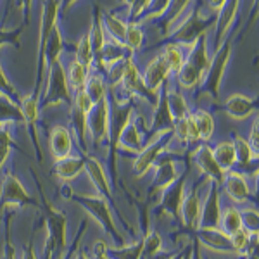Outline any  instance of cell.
Listing matches in <instances>:
<instances>
[{"label": "cell", "mask_w": 259, "mask_h": 259, "mask_svg": "<svg viewBox=\"0 0 259 259\" xmlns=\"http://www.w3.org/2000/svg\"><path fill=\"white\" fill-rule=\"evenodd\" d=\"M133 2H135V0H121V4H124V6H128V9L133 6Z\"/></svg>", "instance_id": "cell-63"}, {"label": "cell", "mask_w": 259, "mask_h": 259, "mask_svg": "<svg viewBox=\"0 0 259 259\" xmlns=\"http://www.w3.org/2000/svg\"><path fill=\"white\" fill-rule=\"evenodd\" d=\"M247 142H249L250 147H252L254 152L257 154V149H259V123H257V116H254L252 123H250Z\"/></svg>", "instance_id": "cell-54"}, {"label": "cell", "mask_w": 259, "mask_h": 259, "mask_svg": "<svg viewBox=\"0 0 259 259\" xmlns=\"http://www.w3.org/2000/svg\"><path fill=\"white\" fill-rule=\"evenodd\" d=\"M169 76H171V73H169L168 66H166L164 59L161 57V54H157V56L145 66L142 80H144V85L147 87L150 92H156L157 94V92L161 90V87L169 80Z\"/></svg>", "instance_id": "cell-26"}, {"label": "cell", "mask_w": 259, "mask_h": 259, "mask_svg": "<svg viewBox=\"0 0 259 259\" xmlns=\"http://www.w3.org/2000/svg\"><path fill=\"white\" fill-rule=\"evenodd\" d=\"M168 150H166L159 159H157L156 164H154L156 175H154L152 185H150V195H152V197L156 194L159 195L166 187L171 185V183L182 175L178 168V157L175 156V154H168Z\"/></svg>", "instance_id": "cell-13"}, {"label": "cell", "mask_w": 259, "mask_h": 259, "mask_svg": "<svg viewBox=\"0 0 259 259\" xmlns=\"http://www.w3.org/2000/svg\"><path fill=\"white\" fill-rule=\"evenodd\" d=\"M21 9H23V16H24V24H28L31 16V6H33V0H18Z\"/></svg>", "instance_id": "cell-56"}, {"label": "cell", "mask_w": 259, "mask_h": 259, "mask_svg": "<svg viewBox=\"0 0 259 259\" xmlns=\"http://www.w3.org/2000/svg\"><path fill=\"white\" fill-rule=\"evenodd\" d=\"M74 259H94V257L89 256V254H87L83 249H78V252H76V256H74Z\"/></svg>", "instance_id": "cell-61"}, {"label": "cell", "mask_w": 259, "mask_h": 259, "mask_svg": "<svg viewBox=\"0 0 259 259\" xmlns=\"http://www.w3.org/2000/svg\"><path fill=\"white\" fill-rule=\"evenodd\" d=\"M87 132L90 133L95 147L107 144L109 139V97L94 104L87 114Z\"/></svg>", "instance_id": "cell-12"}, {"label": "cell", "mask_w": 259, "mask_h": 259, "mask_svg": "<svg viewBox=\"0 0 259 259\" xmlns=\"http://www.w3.org/2000/svg\"><path fill=\"white\" fill-rule=\"evenodd\" d=\"M171 257H173V254L166 252V254H157V256H154V257H150V259H171Z\"/></svg>", "instance_id": "cell-62"}, {"label": "cell", "mask_w": 259, "mask_h": 259, "mask_svg": "<svg viewBox=\"0 0 259 259\" xmlns=\"http://www.w3.org/2000/svg\"><path fill=\"white\" fill-rule=\"evenodd\" d=\"M192 157H194L195 166H197L200 171V177H204L207 182H212L221 187V183H223V180H225V173L218 166V162L214 161V157H212V150L209 145H206V144L199 145L197 149H194Z\"/></svg>", "instance_id": "cell-18"}, {"label": "cell", "mask_w": 259, "mask_h": 259, "mask_svg": "<svg viewBox=\"0 0 259 259\" xmlns=\"http://www.w3.org/2000/svg\"><path fill=\"white\" fill-rule=\"evenodd\" d=\"M190 118L199 132L200 142H209L214 135V118L206 109H192Z\"/></svg>", "instance_id": "cell-39"}, {"label": "cell", "mask_w": 259, "mask_h": 259, "mask_svg": "<svg viewBox=\"0 0 259 259\" xmlns=\"http://www.w3.org/2000/svg\"><path fill=\"white\" fill-rule=\"evenodd\" d=\"M189 169L175 180L171 185L166 187L159 194V206L161 209L173 220H180V207H182L183 197H185V185Z\"/></svg>", "instance_id": "cell-14"}, {"label": "cell", "mask_w": 259, "mask_h": 259, "mask_svg": "<svg viewBox=\"0 0 259 259\" xmlns=\"http://www.w3.org/2000/svg\"><path fill=\"white\" fill-rule=\"evenodd\" d=\"M28 206H38L35 199L28 194L26 187L21 183L18 177L12 173H6L0 187V214L9 209H23Z\"/></svg>", "instance_id": "cell-9"}, {"label": "cell", "mask_w": 259, "mask_h": 259, "mask_svg": "<svg viewBox=\"0 0 259 259\" xmlns=\"http://www.w3.org/2000/svg\"><path fill=\"white\" fill-rule=\"evenodd\" d=\"M147 130L140 128V116H133L132 121L126 124V128L123 130L119 140H118V149L132 150V152L139 154L142 149L147 144Z\"/></svg>", "instance_id": "cell-22"}, {"label": "cell", "mask_w": 259, "mask_h": 259, "mask_svg": "<svg viewBox=\"0 0 259 259\" xmlns=\"http://www.w3.org/2000/svg\"><path fill=\"white\" fill-rule=\"evenodd\" d=\"M221 232H225L227 235H233L242 228V216L240 209L235 206H228L225 209H221L220 216V227Z\"/></svg>", "instance_id": "cell-43"}, {"label": "cell", "mask_w": 259, "mask_h": 259, "mask_svg": "<svg viewBox=\"0 0 259 259\" xmlns=\"http://www.w3.org/2000/svg\"><path fill=\"white\" fill-rule=\"evenodd\" d=\"M154 107H156V109H154L152 124L147 128L149 135L152 137V135H157V133H162V132H173L175 119L168 109V102H166V95H164V85L161 87L159 95H157V102Z\"/></svg>", "instance_id": "cell-28"}, {"label": "cell", "mask_w": 259, "mask_h": 259, "mask_svg": "<svg viewBox=\"0 0 259 259\" xmlns=\"http://www.w3.org/2000/svg\"><path fill=\"white\" fill-rule=\"evenodd\" d=\"M61 16V2L59 0H44V9H41V21H40V33H38V64H36V83L35 90H33V97L36 100L41 99V89H44L45 73H47V66L44 59V47L47 44L50 33L54 28H57Z\"/></svg>", "instance_id": "cell-5"}, {"label": "cell", "mask_w": 259, "mask_h": 259, "mask_svg": "<svg viewBox=\"0 0 259 259\" xmlns=\"http://www.w3.org/2000/svg\"><path fill=\"white\" fill-rule=\"evenodd\" d=\"M21 31H23V26L14 28V30H4V28L0 26V47H4V45H14V47L19 49Z\"/></svg>", "instance_id": "cell-52"}, {"label": "cell", "mask_w": 259, "mask_h": 259, "mask_svg": "<svg viewBox=\"0 0 259 259\" xmlns=\"http://www.w3.org/2000/svg\"><path fill=\"white\" fill-rule=\"evenodd\" d=\"M195 242L199 247H206L212 250V252H233L232 242H230V235L221 232L220 228H197L195 230Z\"/></svg>", "instance_id": "cell-20"}, {"label": "cell", "mask_w": 259, "mask_h": 259, "mask_svg": "<svg viewBox=\"0 0 259 259\" xmlns=\"http://www.w3.org/2000/svg\"><path fill=\"white\" fill-rule=\"evenodd\" d=\"M69 107H71V126H73V132L76 133V137H78L83 156H87L85 135H87V114H89V111L83 109L81 106H78L73 100H71Z\"/></svg>", "instance_id": "cell-37"}, {"label": "cell", "mask_w": 259, "mask_h": 259, "mask_svg": "<svg viewBox=\"0 0 259 259\" xmlns=\"http://www.w3.org/2000/svg\"><path fill=\"white\" fill-rule=\"evenodd\" d=\"M206 178H200V182L194 183L190 190H185V197H183L182 207H180V221L187 230H195L199 227L200 209H202V197H200L199 187Z\"/></svg>", "instance_id": "cell-16"}, {"label": "cell", "mask_w": 259, "mask_h": 259, "mask_svg": "<svg viewBox=\"0 0 259 259\" xmlns=\"http://www.w3.org/2000/svg\"><path fill=\"white\" fill-rule=\"evenodd\" d=\"M142 250H144V242L139 240L133 245H119V247H107L106 254L109 259H142Z\"/></svg>", "instance_id": "cell-44"}, {"label": "cell", "mask_w": 259, "mask_h": 259, "mask_svg": "<svg viewBox=\"0 0 259 259\" xmlns=\"http://www.w3.org/2000/svg\"><path fill=\"white\" fill-rule=\"evenodd\" d=\"M19 107L23 112L24 124L28 126V132L31 135L33 145H35V152L38 161H44V152H41V145L38 139V118H40V100H36L33 95H21L19 97Z\"/></svg>", "instance_id": "cell-15"}, {"label": "cell", "mask_w": 259, "mask_h": 259, "mask_svg": "<svg viewBox=\"0 0 259 259\" xmlns=\"http://www.w3.org/2000/svg\"><path fill=\"white\" fill-rule=\"evenodd\" d=\"M220 197H221L220 185L209 182V189H207L206 199H202V209H200L197 228H218L220 227V216H221V209H223Z\"/></svg>", "instance_id": "cell-17"}, {"label": "cell", "mask_w": 259, "mask_h": 259, "mask_svg": "<svg viewBox=\"0 0 259 259\" xmlns=\"http://www.w3.org/2000/svg\"><path fill=\"white\" fill-rule=\"evenodd\" d=\"M257 100L244 94H233L225 100V112L235 121H244L256 114Z\"/></svg>", "instance_id": "cell-27"}, {"label": "cell", "mask_w": 259, "mask_h": 259, "mask_svg": "<svg viewBox=\"0 0 259 259\" xmlns=\"http://www.w3.org/2000/svg\"><path fill=\"white\" fill-rule=\"evenodd\" d=\"M192 259H204L202 257V247H199L197 242L194 244V250H192Z\"/></svg>", "instance_id": "cell-60"}, {"label": "cell", "mask_w": 259, "mask_h": 259, "mask_svg": "<svg viewBox=\"0 0 259 259\" xmlns=\"http://www.w3.org/2000/svg\"><path fill=\"white\" fill-rule=\"evenodd\" d=\"M64 54V38H62V33L59 30V26L54 28V31L50 33L47 44L44 47V59H45V66L54 64L56 61H59Z\"/></svg>", "instance_id": "cell-41"}, {"label": "cell", "mask_w": 259, "mask_h": 259, "mask_svg": "<svg viewBox=\"0 0 259 259\" xmlns=\"http://www.w3.org/2000/svg\"><path fill=\"white\" fill-rule=\"evenodd\" d=\"M214 23H216V14L204 16L200 12L197 2H194L190 12L187 14V18L183 21H178L173 30L166 36H168L169 44H177L182 45V47L190 49L200 36L206 35L211 26H214Z\"/></svg>", "instance_id": "cell-3"}, {"label": "cell", "mask_w": 259, "mask_h": 259, "mask_svg": "<svg viewBox=\"0 0 259 259\" xmlns=\"http://www.w3.org/2000/svg\"><path fill=\"white\" fill-rule=\"evenodd\" d=\"M128 57H133L132 50H128L123 44H118V41L107 38L102 50H100L99 59L94 64V69L92 71H99V73H102L106 68L116 64V62H123L124 59H128Z\"/></svg>", "instance_id": "cell-25"}, {"label": "cell", "mask_w": 259, "mask_h": 259, "mask_svg": "<svg viewBox=\"0 0 259 259\" xmlns=\"http://www.w3.org/2000/svg\"><path fill=\"white\" fill-rule=\"evenodd\" d=\"M64 64V73H66V80H68L71 94H76L80 90H85L87 80H89V74L92 71H87L80 62L74 61V57H69L68 61H62Z\"/></svg>", "instance_id": "cell-31"}, {"label": "cell", "mask_w": 259, "mask_h": 259, "mask_svg": "<svg viewBox=\"0 0 259 259\" xmlns=\"http://www.w3.org/2000/svg\"><path fill=\"white\" fill-rule=\"evenodd\" d=\"M74 61L80 62L87 71L94 69V52H92L89 33H85L80 38V41L76 44V49H74Z\"/></svg>", "instance_id": "cell-45"}, {"label": "cell", "mask_w": 259, "mask_h": 259, "mask_svg": "<svg viewBox=\"0 0 259 259\" xmlns=\"http://www.w3.org/2000/svg\"><path fill=\"white\" fill-rule=\"evenodd\" d=\"M16 209L6 211V245H4V259H18L16 256V247L14 242H12V235H11V223H12V216H14Z\"/></svg>", "instance_id": "cell-50"}, {"label": "cell", "mask_w": 259, "mask_h": 259, "mask_svg": "<svg viewBox=\"0 0 259 259\" xmlns=\"http://www.w3.org/2000/svg\"><path fill=\"white\" fill-rule=\"evenodd\" d=\"M44 97L40 99V106L49 109V107L62 106V104H71L73 94L69 90L68 80H66L64 64H62V57L56 61L54 64L49 66L47 69V89L44 92ZM40 107V109H41Z\"/></svg>", "instance_id": "cell-7"}, {"label": "cell", "mask_w": 259, "mask_h": 259, "mask_svg": "<svg viewBox=\"0 0 259 259\" xmlns=\"http://www.w3.org/2000/svg\"><path fill=\"white\" fill-rule=\"evenodd\" d=\"M240 216H242V228H245L249 233H257L259 230V214L256 207H245V209H240Z\"/></svg>", "instance_id": "cell-51"}, {"label": "cell", "mask_w": 259, "mask_h": 259, "mask_svg": "<svg viewBox=\"0 0 259 259\" xmlns=\"http://www.w3.org/2000/svg\"><path fill=\"white\" fill-rule=\"evenodd\" d=\"M106 244L104 242H95V245H94V259H109L107 257V254H106Z\"/></svg>", "instance_id": "cell-55"}, {"label": "cell", "mask_w": 259, "mask_h": 259, "mask_svg": "<svg viewBox=\"0 0 259 259\" xmlns=\"http://www.w3.org/2000/svg\"><path fill=\"white\" fill-rule=\"evenodd\" d=\"M142 242H144L142 259H150V257L157 256V254L161 252V249H162V237H161L159 232H156V230L149 232L147 235L142 239Z\"/></svg>", "instance_id": "cell-47"}, {"label": "cell", "mask_w": 259, "mask_h": 259, "mask_svg": "<svg viewBox=\"0 0 259 259\" xmlns=\"http://www.w3.org/2000/svg\"><path fill=\"white\" fill-rule=\"evenodd\" d=\"M240 9V0H227L225 6L216 12V23H214V50L223 44L225 36L232 30L233 23L237 21Z\"/></svg>", "instance_id": "cell-19"}, {"label": "cell", "mask_w": 259, "mask_h": 259, "mask_svg": "<svg viewBox=\"0 0 259 259\" xmlns=\"http://www.w3.org/2000/svg\"><path fill=\"white\" fill-rule=\"evenodd\" d=\"M225 2H227V0H207V4H209V7H211L212 11H214V14L221 9V7L225 6Z\"/></svg>", "instance_id": "cell-59"}, {"label": "cell", "mask_w": 259, "mask_h": 259, "mask_svg": "<svg viewBox=\"0 0 259 259\" xmlns=\"http://www.w3.org/2000/svg\"><path fill=\"white\" fill-rule=\"evenodd\" d=\"M89 38L92 45V52H94V64H95L99 59L100 50H102L104 44H106V40H107L106 31H104V28H102V19H100V7H94V21H92Z\"/></svg>", "instance_id": "cell-40"}, {"label": "cell", "mask_w": 259, "mask_h": 259, "mask_svg": "<svg viewBox=\"0 0 259 259\" xmlns=\"http://www.w3.org/2000/svg\"><path fill=\"white\" fill-rule=\"evenodd\" d=\"M109 97V139H107V145H109V159L118 150V140L126 128V124L132 121L133 114H135V104L133 99L118 100L112 94H107Z\"/></svg>", "instance_id": "cell-8"}, {"label": "cell", "mask_w": 259, "mask_h": 259, "mask_svg": "<svg viewBox=\"0 0 259 259\" xmlns=\"http://www.w3.org/2000/svg\"><path fill=\"white\" fill-rule=\"evenodd\" d=\"M0 94L7 95L9 99H12L14 102L19 104V97H21V95L18 94V90L14 89V85L11 83L9 78H7V74L4 73L2 66H0Z\"/></svg>", "instance_id": "cell-53"}, {"label": "cell", "mask_w": 259, "mask_h": 259, "mask_svg": "<svg viewBox=\"0 0 259 259\" xmlns=\"http://www.w3.org/2000/svg\"><path fill=\"white\" fill-rule=\"evenodd\" d=\"M190 4H192V0H169L166 11L162 12L159 18L154 19V23H156V26L161 30L162 35H168V33L173 30L175 24L182 18L183 11L189 9Z\"/></svg>", "instance_id": "cell-29"}, {"label": "cell", "mask_w": 259, "mask_h": 259, "mask_svg": "<svg viewBox=\"0 0 259 259\" xmlns=\"http://www.w3.org/2000/svg\"><path fill=\"white\" fill-rule=\"evenodd\" d=\"M223 189L227 192V195L233 202L237 204H247L250 199V187L245 178V173H242L239 169H232L228 173H225L223 180Z\"/></svg>", "instance_id": "cell-21"}, {"label": "cell", "mask_w": 259, "mask_h": 259, "mask_svg": "<svg viewBox=\"0 0 259 259\" xmlns=\"http://www.w3.org/2000/svg\"><path fill=\"white\" fill-rule=\"evenodd\" d=\"M232 144L233 149H235V157H237V166L235 169L239 168H247L252 162L257 161V154L254 152L252 147L249 145V142L245 137H242L240 133H233L232 135Z\"/></svg>", "instance_id": "cell-34"}, {"label": "cell", "mask_w": 259, "mask_h": 259, "mask_svg": "<svg viewBox=\"0 0 259 259\" xmlns=\"http://www.w3.org/2000/svg\"><path fill=\"white\" fill-rule=\"evenodd\" d=\"M100 19H102V28L106 31V36L111 40L124 45V33H126V23L121 21L118 16H114L109 11L100 9Z\"/></svg>", "instance_id": "cell-36"}, {"label": "cell", "mask_w": 259, "mask_h": 259, "mask_svg": "<svg viewBox=\"0 0 259 259\" xmlns=\"http://www.w3.org/2000/svg\"><path fill=\"white\" fill-rule=\"evenodd\" d=\"M44 221L47 225V239L44 242L41 259H62L68 250V218L62 211L54 207L47 197L41 199Z\"/></svg>", "instance_id": "cell-1"}, {"label": "cell", "mask_w": 259, "mask_h": 259, "mask_svg": "<svg viewBox=\"0 0 259 259\" xmlns=\"http://www.w3.org/2000/svg\"><path fill=\"white\" fill-rule=\"evenodd\" d=\"M59 2H61V14L64 16L66 12H68L71 7H73L74 4L78 2V0H59Z\"/></svg>", "instance_id": "cell-58"}, {"label": "cell", "mask_w": 259, "mask_h": 259, "mask_svg": "<svg viewBox=\"0 0 259 259\" xmlns=\"http://www.w3.org/2000/svg\"><path fill=\"white\" fill-rule=\"evenodd\" d=\"M23 259H36V254H35V247H33V242L24 247V252H23Z\"/></svg>", "instance_id": "cell-57"}, {"label": "cell", "mask_w": 259, "mask_h": 259, "mask_svg": "<svg viewBox=\"0 0 259 259\" xmlns=\"http://www.w3.org/2000/svg\"><path fill=\"white\" fill-rule=\"evenodd\" d=\"M85 94L89 95L92 104H97L102 99L107 97V85H106V80H104L102 73L92 71L89 74V80H87V85H85Z\"/></svg>", "instance_id": "cell-42"}, {"label": "cell", "mask_w": 259, "mask_h": 259, "mask_svg": "<svg viewBox=\"0 0 259 259\" xmlns=\"http://www.w3.org/2000/svg\"><path fill=\"white\" fill-rule=\"evenodd\" d=\"M11 124H24L23 112L18 102L0 94V126H11Z\"/></svg>", "instance_id": "cell-35"}, {"label": "cell", "mask_w": 259, "mask_h": 259, "mask_svg": "<svg viewBox=\"0 0 259 259\" xmlns=\"http://www.w3.org/2000/svg\"><path fill=\"white\" fill-rule=\"evenodd\" d=\"M171 140H173V132H162L157 135H152L149 142L145 144V147L137 154V159L133 162V171L139 177L147 175L150 169L154 168V164L162 154L168 150Z\"/></svg>", "instance_id": "cell-10"}, {"label": "cell", "mask_w": 259, "mask_h": 259, "mask_svg": "<svg viewBox=\"0 0 259 259\" xmlns=\"http://www.w3.org/2000/svg\"><path fill=\"white\" fill-rule=\"evenodd\" d=\"M116 89H121L124 94V97H130V99H135L139 97L142 99L144 102L150 104V106H156L157 102V95L159 92H150L147 87L144 85V80H142V74L139 68H137L135 61L133 57H128L124 61V71H123V78H121V83Z\"/></svg>", "instance_id": "cell-11"}, {"label": "cell", "mask_w": 259, "mask_h": 259, "mask_svg": "<svg viewBox=\"0 0 259 259\" xmlns=\"http://www.w3.org/2000/svg\"><path fill=\"white\" fill-rule=\"evenodd\" d=\"M235 38H237V28L230 31L228 35L225 36L223 44L214 50V56H212V59L209 61V68H207L204 78L197 85L199 97L207 95V97L218 99L220 87H221V83H223L225 71H227L230 57H232V47H233Z\"/></svg>", "instance_id": "cell-2"}, {"label": "cell", "mask_w": 259, "mask_h": 259, "mask_svg": "<svg viewBox=\"0 0 259 259\" xmlns=\"http://www.w3.org/2000/svg\"><path fill=\"white\" fill-rule=\"evenodd\" d=\"M85 157V171L89 175L92 185L95 187L97 190V195H102L104 199H107L111 202L112 200V189H111V182H109V177H107L106 169L104 166L100 164L99 159H95L94 156H83Z\"/></svg>", "instance_id": "cell-23"}, {"label": "cell", "mask_w": 259, "mask_h": 259, "mask_svg": "<svg viewBox=\"0 0 259 259\" xmlns=\"http://www.w3.org/2000/svg\"><path fill=\"white\" fill-rule=\"evenodd\" d=\"M209 61L211 57L209 52H207V35H202L189 49L182 69L177 74L180 89H185V90L197 89V85L204 78L207 68H209Z\"/></svg>", "instance_id": "cell-4"}, {"label": "cell", "mask_w": 259, "mask_h": 259, "mask_svg": "<svg viewBox=\"0 0 259 259\" xmlns=\"http://www.w3.org/2000/svg\"><path fill=\"white\" fill-rule=\"evenodd\" d=\"M16 145L11 135V126H0V171H2L6 161L9 159L11 150Z\"/></svg>", "instance_id": "cell-48"}, {"label": "cell", "mask_w": 259, "mask_h": 259, "mask_svg": "<svg viewBox=\"0 0 259 259\" xmlns=\"http://www.w3.org/2000/svg\"><path fill=\"white\" fill-rule=\"evenodd\" d=\"M145 40V35L142 31L140 24L137 23H126V33H124V47L132 52H137V50L142 49Z\"/></svg>", "instance_id": "cell-46"}, {"label": "cell", "mask_w": 259, "mask_h": 259, "mask_svg": "<svg viewBox=\"0 0 259 259\" xmlns=\"http://www.w3.org/2000/svg\"><path fill=\"white\" fill-rule=\"evenodd\" d=\"M164 95H166V102H168V109L173 116V119H183L190 114V106L187 102L185 95L177 89H171L169 80L164 83Z\"/></svg>", "instance_id": "cell-32"}, {"label": "cell", "mask_w": 259, "mask_h": 259, "mask_svg": "<svg viewBox=\"0 0 259 259\" xmlns=\"http://www.w3.org/2000/svg\"><path fill=\"white\" fill-rule=\"evenodd\" d=\"M119 2H121V0H119Z\"/></svg>", "instance_id": "cell-64"}, {"label": "cell", "mask_w": 259, "mask_h": 259, "mask_svg": "<svg viewBox=\"0 0 259 259\" xmlns=\"http://www.w3.org/2000/svg\"><path fill=\"white\" fill-rule=\"evenodd\" d=\"M50 152L54 161L73 156V132L64 124H57L50 130Z\"/></svg>", "instance_id": "cell-24"}, {"label": "cell", "mask_w": 259, "mask_h": 259, "mask_svg": "<svg viewBox=\"0 0 259 259\" xmlns=\"http://www.w3.org/2000/svg\"><path fill=\"white\" fill-rule=\"evenodd\" d=\"M187 52H189V49L182 47V45L169 44V41L164 45V49H162V52H161V57L164 59L171 74H175V76L178 74V71L182 69V66H183V61H185Z\"/></svg>", "instance_id": "cell-38"}, {"label": "cell", "mask_w": 259, "mask_h": 259, "mask_svg": "<svg viewBox=\"0 0 259 259\" xmlns=\"http://www.w3.org/2000/svg\"><path fill=\"white\" fill-rule=\"evenodd\" d=\"M68 199L80 204L92 218H95V221H99L100 227L104 228V232H106L107 235H111V239L114 240L116 247L126 244L124 237L121 235L118 232V228H116L114 218H112V212L109 207V200L104 199L102 195H78V194H71L68 195Z\"/></svg>", "instance_id": "cell-6"}, {"label": "cell", "mask_w": 259, "mask_h": 259, "mask_svg": "<svg viewBox=\"0 0 259 259\" xmlns=\"http://www.w3.org/2000/svg\"><path fill=\"white\" fill-rule=\"evenodd\" d=\"M54 177L61 182H73L85 171V157L83 156H69L54 164Z\"/></svg>", "instance_id": "cell-30"}, {"label": "cell", "mask_w": 259, "mask_h": 259, "mask_svg": "<svg viewBox=\"0 0 259 259\" xmlns=\"http://www.w3.org/2000/svg\"><path fill=\"white\" fill-rule=\"evenodd\" d=\"M212 150V157L218 162V166L223 169V173L235 169L237 166V157H235V149H233L232 140H220L216 142L211 147Z\"/></svg>", "instance_id": "cell-33"}, {"label": "cell", "mask_w": 259, "mask_h": 259, "mask_svg": "<svg viewBox=\"0 0 259 259\" xmlns=\"http://www.w3.org/2000/svg\"><path fill=\"white\" fill-rule=\"evenodd\" d=\"M250 239H252V233H249L245 228H240L237 233L230 235V242H232V247L235 254H245V250L249 249L250 245Z\"/></svg>", "instance_id": "cell-49"}]
</instances>
